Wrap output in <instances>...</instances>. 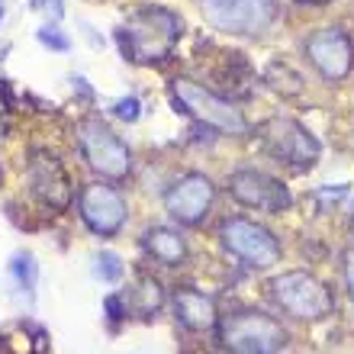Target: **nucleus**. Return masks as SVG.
I'll return each mask as SVG.
<instances>
[{"mask_svg": "<svg viewBox=\"0 0 354 354\" xmlns=\"http://www.w3.org/2000/svg\"><path fill=\"white\" fill-rule=\"evenodd\" d=\"M10 277H13V283H17L26 297H32V293H36V280H39L36 258H32L29 252H17L13 258H10Z\"/></svg>", "mask_w": 354, "mask_h": 354, "instance_id": "16", "label": "nucleus"}, {"mask_svg": "<svg viewBox=\"0 0 354 354\" xmlns=\"http://www.w3.org/2000/svg\"><path fill=\"white\" fill-rule=\"evenodd\" d=\"M26 184L29 194L36 196L42 206L48 209H68L71 203V177L62 168V161L52 155V151H32L26 165Z\"/></svg>", "mask_w": 354, "mask_h": 354, "instance_id": "13", "label": "nucleus"}, {"mask_svg": "<svg viewBox=\"0 0 354 354\" xmlns=\"http://www.w3.org/2000/svg\"><path fill=\"white\" fill-rule=\"evenodd\" d=\"M261 145L274 161L293 171H306L319 161V139L290 116H274L261 126Z\"/></svg>", "mask_w": 354, "mask_h": 354, "instance_id": "6", "label": "nucleus"}, {"mask_svg": "<svg viewBox=\"0 0 354 354\" xmlns=\"http://www.w3.org/2000/svg\"><path fill=\"white\" fill-rule=\"evenodd\" d=\"M113 113H116L122 122H136L142 116L139 97H122V100H116V103H113Z\"/></svg>", "mask_w": 354, "mask_h": 354, "instance_id": "20", "label": "nucleus"}, {"mask_svg": "<svg viewBox=\"0 0 354 354\" xmlns=\"http://www.w3.org/2000/svg\"><path fill=\"white\" fill-rule=\"evenodd\" d=\"M180 36H184V19L161 3L136 7L126 17V23L116 29L122 58H129L136 65H158V62L171 58Z\"/></svg>", "mask_w": 354, "mask_h": 354, "instance_id": "1", "label": "nucleus"}, {"mask_svg": "<svg viewBox=\"0 0 354 354\" xmlns=\"http://www.w3.org/2000/svg\"><path fill=\"white\" fill-rule=\"evenodd\" d=\"M200 13L213 29L229 36H258L274 23L268 0H200Z\"/></svg>", "mask_w": 354, "mask_h": 354, "instance_id": "8", "label": "nucleus"}, {"mask_svg": "<svg viewBox=\"0 0 354 354\" xmlns=\"http://www.w3.org/2000/svg\"><path fill=\"white\" fill-rule=\"evenodd\" d=\"M29 3H32V10H39V13H46V17H52V19L65 17V3H62V0H29Z\"/></svg>", "mask_w": 354, "mask_h": 354, "instance_id": "22", "label": "nucleus"}, {"mask_svg": "<svg viewBox=\"0 0 354 354\" xmlns=\"http://www.w3.org/2000/svg\"><path fill=\"white\" fill-rule=\"evenodd\" d=\"M219 345L229 354H274L287 345V328L261 309H239L219 322Z\"/></svg>", "mask_w": 354, "mask_h": 354, "instance_id": "3", "label": "nucleus"}, {"mask_svg": "<svg viewBox=\"0 0 354 354\" xmlns=\"http://www.w3.org/2000/svg\"><path fill=\"white\" fill-rule=\"evenodd\" d=\"M280 75H287V65H280V62H274V65L268 68V77H280ZM270 87L280 93H299V77H293V84H280V81H270Z\"/></svg>", "mask_w": 354, "mask_h": 354, "instance_id": "21", "label": "nucleus"}, {"mask_svg": "<svg viewBox=\"0 0 354 354\" xmlns=\"http://www.w3.org/2000/svg\"><path fill=\"white\" fill-rule=\"evenodd\" d=\"M194 354H209V351H194Z\"/></svg>", "mask_w": 354, "mask_h": 354, "instance_id": "28", "label": "nucleus"}, {"mask_svg": "<svg viewBox=\"0 0 354 354\" xmlns=\"http://www.w3.org/2000/svg\"><path fill=\"white\" fill-rule=\"evenodd\" d=\"M213 203H216V184L200 171L174 180L168 187V194H165V209L180 225H200L209 216Z\"/></svg>", "mask_w": 354, "mask_h": 354, "instance_id": "12", "label": "nucleus"}, {"mask_svg": "<svg viewBox=\"0 0 354 354\" xmlns=\"http://www.w3.org/2000/svg\"><path fill=\"white\" fill-rule=\"evenodd\" d=\"M345 283H348V293L354 299V248L345 252Z\"/></svg>", "mask_w": 354, "mask_h": 354, "instance_id": "23", "label": "nucleus"}, {"mask_svg": "<svg viewBox=\"0 0 354 354\" xmlns=\"http://www.w3.org/2000/svg\"><path fill=\"white\" fill-rule=\"evenodd\" d=\"M174 316L177 322L190 332H209L213 326H219V316H216V303L213 297H206L203 290H194V287H177L174 297Z\"/></svg>", "mask_w": 354, "mask_h": 354, "instance_id": "14", "label": "nucleus"}, {"mask_svg": "<svg viewBox=\"0 0 354 354\" xmlns=\"http://www.w3.org/2000/svg\"><path fill=\"white\" fill-rule=\"evenodd\" d=\"M36 39L48 48V52H68V48H71V39H68L65 32L55 26V23H46V26L36 32Z\"/></svg>", "mask_w": 354, "mask_h": 354, "instance_id": "19", "label": "nucleus"}, {"mask_svg": "<svg viewBox=\"0 0 354 354\" xmlns=\"http://www.w3.org/2000/svg\"><path fill=\"white\" fill-rule=\"evenodd\" d=\"M306 58L326 81H345L354 68V46L345 29L322 26L306 36Z\"/></svg>", "mask_w": 354, "mask_h": 354, "instance_id": "11", "label": "nucleus"}, {"mask_svg": "<svg viewBox=\"0 0 354 354\" xmlns=\"http://www.w3.org/2000/svg\"><path fill=\"white\" fill-rule=\"evenodd\" d=\"M229 194L248 209L258 213H283L290 209L293 196H290L287 184H280L277 177L264 174L258 168H239L229 174Z\"/></svg>", "mask_w": 354, "mask_h": 354, "instance_id": "10", "label": "nucleus"}, {"mask_svg": "<svg viewBox=\"0 0 354 354\" xmlns=\"http://www.w3.org/2000/svg\"><path fill=\"white\" fill-rule=\"evenodd\" d=\"M351 232H354V219H351Z\"/></svg>", "mask_w": 354, "mask_h": 354, "instance_id": "29", "label": "nucleus"}, {"mask_svg": "<svg viewBox=\"0 0 354 354\" xmlns=\"http://www.w3.org/2000/svg\"><path fill=\"white\" fill-rule=\"evenodd\" d=\"M171 97H174V103L190 120H196L206 129L219 132V136H245L248 132V122H245L242 110L232 100H225L216 91L194 81V77H174L171 81Z\"/></svg>", "mask_w": 354, "mask_h": 354, "instance_id": "2", "label": "nucleus"}, {"mask_svg": "<svg viewBox=\"0 0 354 354\" xmlns=\"http://www.w3.org/2000/svg\"><path fill=\"white\" fill-rule=\"evenodd\" d=\"M142 248L155 258L165 268H177V264L187 261V242L184 235L177 229H168V225H151L142 235Z\"/></svg>", "mask_w": 354, "mask_h": 354, "instance_id": "15", "label": "nucleus"}, {"mask_svg": "<svg viewBox=\"0 0 354 354\" xmlns=\"http://www.w3.org/2000/svg\"><path fill=\"white\" fill-rule=\"evenodd\" d=\"M0 19H3V0H0Z\"/></svg>", "mask_w": 354, "mask_h": 354, "instance_id": "26", "label": "nucleus"}, {"mask_svg": "<svg viewBox=\"0 0 354 354\" xmlns=\"http://www.w3.org/2000/svg\"><path fill=\"white\" fill-rule=\"evenodd\" d=\"M274 354H287V351H283V348H280V351H274Z\"/></svg>", "mask_w": 354, "mask_h": 354, "instance_id": "27", "label": "nucleus"}, {"mask_svg": "<svg viewBox=\"0 0 354 354\" xmlns=\"http://www.w3.org/2000/svg\"><path fill=\"white\" fill-rule=\"evenodd\" d=\"M270 299L299 322H319L335 309L332 290L309 270H287L270 280Z\"/></svg>", "mask_w": 354, "mask_h": 354, "instance_id": "4", "label": "nucleus"}, {"mask_svg": "<svg viewBox=\"0 0 354 354\" xmlns=\"http://www.w3.org/2000/svg\"><path fill=\"white\" fill-rule=\"evenodd\" d=\"M297 3H313V7H322V3H332V0H297Z\"/></svg>", "mask_w": 354, "mask_h": 354, "instance_id": "25", "label": "nucleus"}, {"mask_svg": "<svg viewBox=\"0 0 354 354\" xmlns=\"http://www.w3.org/2000/svg\"><path fill=\"white\" fill-rule=\"evenodd\" d=\"M77 149L84 155L87 168L93 174L106 177V180H122V177L132 174L129 145L97 116H87V120L77 122Z\"/></svg>", "mask_w": 354, "mask_h": 354, "instance_id": "5", "label": "nucleus"}, {"mask_svg": "<svg viewBox=\"0 0 354 354\" xmlns=\"http://www.w3.org/2000/svg\"><path fill=\"white\" fill-rule=\"evenodd\" d=\"M77 213L93 235L113 239V235H120V229L129 219V206H126V196L113 184L93 180L77 194Z\"/></svg>", "mask_w": 354, "mask_h": 354, "instance_id": "9", "label": "nucleus"}, {"mask_svg": "<svg viewBox=\"0 0 354 354\" xmlns=\"http://www.w3.org/2000/svg\"><path fill=\"white\" fill-rule=\"evenodd\" d=\"M136 297H139V313H145V316H155L161 309V299H165V293H161V283L155 277H142V283L136 287Z\"/></svg>", "mask_w": 354, "mask_h": 354, "instance_id": "17", "label": "nucleus"}, {"mask_svg": "<svg viewBox=\"0 0 354 354\" xmlns=\"http://www.w3.org/2000/svg\"><path fill=\"white\" fill-rule=\"evenodd\" d=\"M219 239H223V248L232 258H239L248 268H274L280 261V242L274 239L270 229L258 225L254 219H245V216H229L219 225Z\"/></svg>", "mask_w": 354, "mask_h": 354, "instance_id": "7", "label": "nucleus"}, {"mask_svg": "<svg viewBox=\"0 0 354 354\" xmlns=\"http://www.w3.org/2000/svg\"><path fill=\"white\" fill-rule=\"evenodd\" d=\"M7 113H10V97H7V91L0 87V129L7 126Z\"/></svg>", "mask_w": 354, "mask_h": 354, "instance_id": "24", "label": "nucleus"}, {"mask_svg": "<svg viewBox=\"0 0 354 354\" xmlns=\"http://www.w3.org/2000/svg\"><path fill=\"white\" fill-rule=\"evenodd\" d=\"M93 270H97V277L100 280H106V283H116V280L122 277V261L116 258L113 252H100L97 258H93Z\"/></svg>", "mask_w": 354, "mask_h": 354, "instance_id": "18", "label": "nucleus"}]
</instances>
